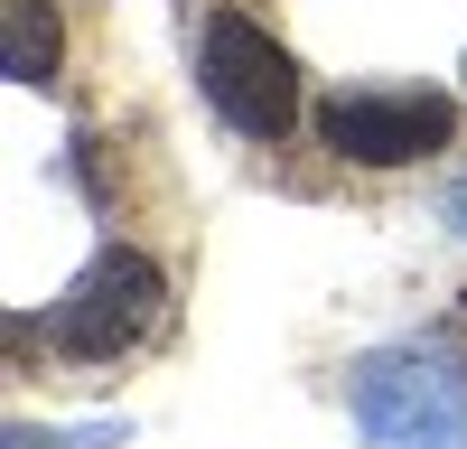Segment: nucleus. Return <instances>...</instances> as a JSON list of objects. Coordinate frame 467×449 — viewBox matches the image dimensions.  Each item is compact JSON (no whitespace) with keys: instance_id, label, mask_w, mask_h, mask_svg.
Instances as JSON below:
<instances>
[{"instance_id":"f257e3e1","label":"nucleus","mask_w":467,"mask_h":449,"mask_svg":"<svg viewBox=\"0 0 467 449\" xmlns=\"http://www.w3.org/2000/svg\"><path fill=\"white\" fill-rule=\"evenodd\" d=\"M365 449H467V337L420 328L346 374Z\"/></svg>"},{"instance_id":"423d86ee","label":"nucleus","mask_w":467,"mask_h":449,"mask_svg":"<svg viewBox=\"0 0 467 449\" xmlns=\"http://www.w3.org/2000/svg\"><path fill=\"white\" fill-rule=\"evenodd\" d=\"M440 215H449L458 235H467V178H449V197H440Z\"/></svg>"},{"instance_id":"20e7f679","label":"nucleus","mask_w":467,"mask_h":449,"mask_svg":"<svg viewBox=\"0 0 467 449\" xmlns=\"http://www.w3.org/2000/svg\"><path fill=\"white\" fill-rule=\"evenodd\" d=\"M449 131H458V103L431 85H346L318 103V141L356 169H411L449 150Z\"/></svg>"},{"instance_id":"7ed1b4c3","label":"nucleus","mask_w":467,"mask_h":449,"mask_svg":"<svg viewBox=\"0 0 467 449\" xmlns=\"http://www.w3.org/2000/svg\"><path fill=\"white\" fill-rule=\"evenodd\" d=\"M197 85L244 141H290L299 122V66L271 28H253L244 10H206L197 28Z\"/></svg>"},{"instance_id":"39448f33","label":"nucleus","mask_w":467,"mask_h":449,"mask_svg":"<svg viewBox=\"0 0 467 449\" xmlns=\"http://www.w3.org/2000/svg\"><path fill=\"white\" fill-rule=\"evenodd\" d=\"M57 57H66L57 0H0V66H10V85H57Z\"/></svg>"},{"instance_id":"f03ea898","label":"nucleus","mask_w":467,"mask_h":449,"mask_svg":"<svg viewBox=\"0 0 467 449\" xmlns=\"http://www.w3.org/2000/svg\"><path fill=\"white\" fill-rule=\"evenodd\" d=\"M160 318H169V272L150 253H131V244H103L85 272L66 281V299L47 309V347L85 356V365H112V356L150 347Z\"/></svg>"}]
</instances>
